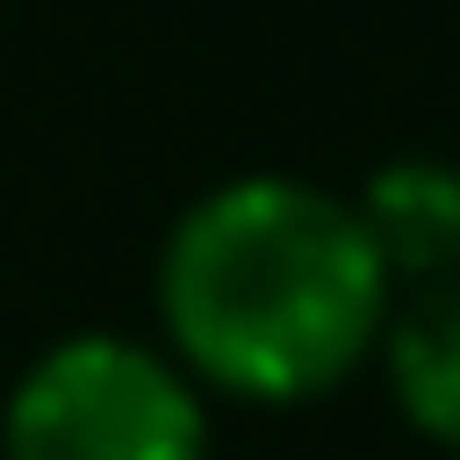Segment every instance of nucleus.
<instances>
[{
  "label": "nucleus",
  "mask_w": 460,
  "mask_h": 460,
  "mask_svg": "<svg viewBox=\"0 0 460 460\" xmlns=\"http://www.w3.org/2000/svg\"><path fill=\"white\" fill-rule=\"evenodd\" d=\"M384 384L427 444L460 452V281L410 290L384 324Z\"/></svg>",
  "instance_id": "20e7f679"
},
{
  "label": "nucleus",
  "mask_w": 460,
  "mask_h": 460,
  "mask_svg": "<svg viewBox=\"0 0 460 460\" xmlns=\"http://www.w3.org/2000/svg\"><path fill=\"white\" fill-rule=\"evenodd\" d=\"M349 214H358L367 247L384 256L393 281H410V290L460 281V163H444V154H401V163L367 171Z\"/></svg>",
  "instance_id": "7ed1b4c3"
},
{
  "label": "nucleus",
  "mask_w": 460,
  "mask_h": 460,
  "mask_svg": "<svg viewBox=\"0 0 460 460\" xmlns=\"http://www.w3.org/2000/svg\"><path fill=\"white\" fill-rule=\"evenodd\" d=\"M154 307L197 384L239 401H315L384 349L393 273L349 197L290 171H247L171 222Z\"/></svg>",
  "instance_id": "f257e3e1"
},
{
  "label": "nucleus",
  "mask_w": 460,
  "mask_h": 460,
  "mask_svg": "<svg viewBox=\"0 0 460 460\" xmlns=\"http://www.w3.org/2000/svg\"><path fill=\"white\" fill-rule=\"evenodd\" d=\"M0 460H214V427L171 349L68 332L9 384Z\"/></svg>",
  "instance_id": "f03ea898"
}]
</instances>
